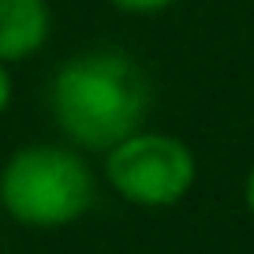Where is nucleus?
<instances>
[{"mask_svg":"<svg viewBox=\"0 0 254 254\" xmlns=\"http://www.w3.org/2000/svg\"><path fill=\"white\" fill-rule=\"evenodd\" d=\"M153 79L131 53L97 45L67 56L49 82V112L64 142L82 153H105L146 127Z\"/></svg>","mask_w":254,"mask_h":254,"instance_id":"nucleus-1","label":"nucleus"},{"mask_svg":"<svg viewBox=\"0 0 254 254\" xmlns=\"http://www.w3.org/2000/svg\"><path fill=\"white\" fill-rule=\"evenodd\" d=\"M97 198V172L71 142H26L0 165L4 217L53 232L82 221Z\"/></svg>","mask_w":254,"mask_h":254,"instance_id":"nucleus-2","label":"nucleus"},{"mask_svg":"<svg viewBox=\"0 0 254 254\" xmlns=\"http://www.w3.org/2000/svg\"><path fill=\"white\" fill-rule=\"evenodd\" d=\"M101 180L127 206L168 209L190 194L198 180V157L172 131L138 127L101 153Z\"/></svg>","mask_w":254,"mask_h":254,"instance_id":"nucleus-3","label":"nucleus"},{"mask_svg":"<svg viewBox=\"0 0 254 254\" xmlns=\"http://www.w3.org/2000/svg\"><path fill=\"white\" fill-rule=\"evenodd\" d=\"M53 34L49 0H0V60L23 64L45 49Z\"/></svg>","mask_w":254,"mask_h":254,"instance_id":"nucleus-4","label":"nucleus"},{"mask_svg":"<svg viewBox=\"0 0 254 254\" xmlns=\"http://www.w3.org/2000/svg\"><path fill=\"white\" fill-rule=\"evenodd\" d=\"M109 4L124 15H161V11L176 8L180 0H109Z\"/></svg>","mask_w":254,"mask_h":254,"instance_id":"nucleus-5","label":"nucleus"},{"mask_svg":"<svg viewBox=\"0 0 254 254\" xmlns=\"http://www.w3.org/2000/svg\"><path fill=\"white\" fill-rule=\"evenodd\" d=\"M11 97H15V79H11V64L0 60V116L11 109Z\"/></svg>","mask_w":254,"mask_h":254,"instance_id":"nucleus-6","label":"nucleus"},{"mask_svg":"<svg viewBox=\"0 0 254 254\" xmlns=\"http://www.w3.org/2000/svg\"><path fill=\"white\" fill-rule=\"evenodd\" d=\"M243 202H247V209H251V217H254V165L247 168V180H243Z\"/></svg>","mask_w":254,"mask_h":254,"instance_id":"nucleus-7","label":"nucleus"},{"mask_svg":"<svg viewBox=\"0 0 254 254\" xmlns=\"http://www.w3.org/2000/svg\"><path fill=\"white\" fill-rule=\"evenodd\" d=\"M0 221H4V202H0Z\"/></svg>","mask_w":254,"mask_h":254,"instance_id":"nucleus-8","label":"nucleus"}]
</instances>
